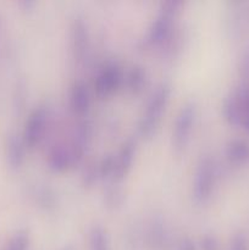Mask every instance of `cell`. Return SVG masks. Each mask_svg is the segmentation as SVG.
I'll return each instance as SVG.
<instances>
[{
  "label": "cell",
  "mask_w": 249,
  "mask_h": 250,
  "mask_svg": "<svg viewBox=\"0 0 249 250\" xmlns=\"http://www.w3.org/2000/svg\"><path fill=\"white\" fill-rule=\"evenodd\" d=\"M172 95V85L163 81L155 85L146 99L143 112L137 121V134L143 139H150L158 132Z\"/></svg>",
  "instance_id": "obj_1"
},
{
  "label": "cell",
  "mask_w": 249,
  "mask_h": 250,
  "mask_svg": "<svg viewBox=\"0 0 249 250\" xmlns=\"http://www.w3.org/2000/svg\"><path fill=\"white\" fill-rule=\"evenodd\" d=\"M183 2L180 0L163 1L151 20L142 39V48L159 49L177 29V21L182 11Z\"/></svg>",
  "instance_id": "obj_2"
},
{
  "label": "cell",
  "mask_w": 249,
  "mask_h": 250,
  "mask_svg": "<svg viewBox=\"0 0 249 250\" xmlns=\"http://www.w3.org/2000/svg\"><path fill=\"white\" fill-rule=\"evenodd\" d=\"M197 119L198 105L194 100H188L181 105L171 131V146L177 154L185 151L189 144Z\"/></svg>",
  "instance_id": "obj_3"
},
{
  "label": "cell",
  "mask_w": 249,
  "mask_h": 250,
  "mask_svg": "<svg viewBox=\"0 0 249 250\" xmlns=\"http://www.w3.org/2000/svg\"><path fill=\"white\" fill-rule=\"evenodd\" d=\"M216 186V165L211 156L204 155L198 160L192 178L190 194L197 204L210 200Z\"/></svg>",
  "instance_id": "obj_4"
},
{
  "label": "cell",
  "mask_w": 249,
  "mask_h": 250,
  "mask_svg": "<svg viewBox=\"0 0 249 250\" xmlns=\"http://www.w3.org/2000/svg\"><path fill=\"white\" fill-rule=\"evenodd\" d=\"M50 107L46 104H38L29 111L21 133L27 148L34 149L42 143L50 125Z\"/></svg>",
  "instance_id": "obj_5"
},
{
  "label": "cell",
  "mask_w": 249,
  "mask_h": 250,
  "mask_svg": "<svg viewBox=\"0 0 249 250\" xmlns=\"http://www.w3.org/2000/svg\"><path fill=\"white\" fill-rule=\"evenodd\" d=\"M124 72L119 61L109 60L98 68L93 78L92 89L98 98H109L124 84Z\"/></svg>",
  "instance_id": "obj_6"
},
{
  "label": "cell",
  "mask_w": 249,
  "mask_h": 250,
  "mask_svg": "<svg viewBox=\"0 0 249 250\" xmlns=\"http://www.w3.org/2000/svg\"><path fill=\"white\" fill-rule=\"evenodd\" d=\"M93 134H94L93 122L87 116L78 117L77 122H76L72 132H71L70 139L67 142L71 151H72L75 166L80 165L84 161L85 155H87L90 144H92Z\"/></svg>",
  "instance_id": "obj_7"
},
{
  "label": "cell",
  "mask_w": 249,
  "mask_h": 250,
  "mask_svg": "<svg viewBox=\"0 0 249 250\" xmlns=\"http://www.w3.org/2000/svg\"><path fill=\"white\" fill-rule=\"evenodd\" d=\"M68 37L73 59L83 61L90 48V32L87 20L82 15H75L72 17L68 27Z\"/></svg>",
  "instance_id": "obj_8"
},
{
  "label": "cell",
  "mask_w": 249,
  "mask_h": 250,
  "mask_svg": "<svg viewBox=\"0 0 249 250\" xmlns=\"http://www.w3.org/2000/svg\"><path fill=\"white\" fill-rule=\"evenodd\" d=\"M137 151V141L133 137H128L121 143L120 148L114 154L115 165H114V175H112L111 182H119L124 181L129 173V171L133 167V164L136 161Z\"/></svg>",
  "instance_id": "obj_9"
},
{
  "label": "cell",
  "mask_w": 249,
  "mask_h": 250,
  "mask_svg": "<svg viewBox=\"0 0 249 250\" xmlns=\"http://www.w3.org/2000/svg\"><path fill=\"white\" fill-rule=\"evenodd\" d=\"M68 107L77 117L87 116L92 107V89L87 82L77 80L71 84L68 90Z\"/></svg>",
  "instance_id": "obj_10"
},
{
  "label": "cell",
  "mask_w": 249,
  "mask_h": 250,
  "mask_svg": "<svg viewBox=\"0 0 249 250\" xmlns=\"http://www.w3.org/2000/svg\"><path fill=\"white\" fill-rule=\"evenodd\" d=\"M46 164L48 167L56 173H63L75 167L72 151L67 142H58L49 149Z\"/></svg>",
  "instance_id": "obj_11"
},
{
  "label": "cell",
  "mask_w": 249,
  "mask_h": 250,
  "mask_svg": "<svg viewBox=\"0 0 249 250\" xmlns=\"http://www.w3.org/2000/svg\"><path fill=\"white\" fill-rule=\"evenodd\" d=\"M28 150L22 134L17 132H10L5 139V158L6 163L12 170H19L26 160V153Z\"/></svg>",
  "instance_id": "obj_12"
},
{
  "label": "cell",
  "mask_w": 249,
  "mask_h": 250,
  "mask_svg": "<svg viewBox=\"0 0 249 250\" xmlns=\"http://www.w3.org/2000/svg\"><path fill=\"white\" fill-rule=\"evenodd\" d=\"M124 84L127 92L133 95H138L148 87L149 75L145 67L142 65L134 63L129 67V70L124 73Z\"/></svg>",
  "instance_id": "obj_13"
},
{
  "label": "cell",
  "mask_w": 249,
  "mask_h": 250,
  "mask_svg": "<svg viewBox=\"0 0 249 250\" xmlns=\"http://www.w3.org/2000/svg\"><path fill=\"white\" fill-rule=\"evenodd\" d=\"M103 204L109 210H117L124 207L127 199V193L119 182H111L103 192Z\"/></svg>",
  "instance_id": "obj_14"
},
{
  "label": "cell",
  "mask_w": 249,
  "mask_h": 250,
  "mask_svg": "<svg viewBox=\"0 0 249 250\" xmlns=\"http://www.w3.org/2000/svg\"><path fill=\"white\" fill-rule=\"evenodd\" d=\"M34 203L44 210H51L58 204V195L48 185H36L32 192Z\"/></svg>",
  "instance_id": "obj_15"
},
{
  "label": "cell",
  "mask_w": 249,
  "mask_h": 250,
  "mask_svg": "<svg viewBox=\"0 0 249 250\" xmlns=\"http://www.w3.org/2000/svg\"><path fill=\"white\" fill-rule=\"evenodd\" d=\"M88 250H111L109 233L100 224H94L88 231Z\"/></svg>",
  "instance_id": "obj_16"
},
{
  "label": "cell",
  "mask_w": 249,
  "mask_h": 250,
  "mask_svg": "<svg viewBox=\"0 0 249 250\" xmlns=\"http://www.w3.org/2000/svg\"><path fill=\"white\" fill-rule=\"evenodd\" d=\"M100 180L99 167H98V160H90L84 163L82 170H81L80 181L81 185L84 188H92L98 181Z\"/></svg>",
  "instance_id": "obj_17"
},
{
  "label": "cell",
  "mask_w": 249,
  "mask_h": 250,
  "mask_svg": "<svg viewBox=\"0 0 249 250\" xmlns=\"http://www.w3.org/2000/svg\"><path fill=\"white\" fill-rule=\"evenodd\" d=\"M31 246V234L28 229H19L12 234L4 250H28Z\"/></svg>",
  "instance_id": "obj_18"
},
{
  "label": "cell",
  "mask_w": 249,
  "mask_h": 250,
  "mask_svg": "<svg viewBox=\"0 0 249 250\" xmlns=\"http://www.w3.org/2000/svg\"><path fill=\"white\" fill-rule=\"evenodd\" d=\"M115 159L114 153L104 154L100 159H98V167H99V176L102 181H111L114 175Z\"/></svg>",
  "instance_id": "obj_19"
},
{
  "label": "cell",
  "mask_w": 249,
  "mask_h": 250,
  "mask_svg": "<svg viewBox=\"0 0 249 250\" xmlns=\"http://www.w3.org/2000/svg\"><path fill=\"white\" fill-rule=\"evenodd\" d=\"M198 248L200 250H220V244L215 236L204 234L198 242Z\"/></svg>",
  "instance_id": "obj_20"
},
{
  "label": "cell",
  "mask_w": 249,
  "mask_h": 250,
  "mask_svg": "<svg viewBox=\"0 0 249 250\" xmlns=\"http://www.w3.org/2000/svg\"><path fill=\"white\" fill-rule=\"evenodd\" d=\"M198 243H195L192 238L189 237H185L181 238L180 241L176 243V250H198Z\"/></svg>",
  "instance_id": "obj_21"
},
{
  "label": "cell",
  "mask_w": 249,
  "mask_h": 250,
  "mask_svg": "<svg viewBox=\"0 0 249 250\" xmlns=\"http://www.w3.org/2000/svg\"><path fill=\"white\" fill-rule=\"evenodd\" d=\"M21 4L23 5L24 9H31L32 6H34V5H36V2L31 1V0H23V1H22Z\"/></svg>",
  "instance_id": "obj_22"
},
{
  "label": "cell",
  "mask_w": 249,
  "mask_h": 250,
  "mask_svg": "<svg viewBox=\"0 0 249 250\" xmlns=\"http://www.w3.org/2000/svg\"><path fill=\"white\" fill-rule=\"evenodd\" d=\"M62 250H73V248H72V247H65V248H63Z\"/></svg>",
  "instance_id": "obj_23"
},
{
  "label": "cell",
  "mask_w": 249,
  "mask_h": 250,
  "mask_svg": "<svg viewBox=\"0 0 249 250\" xmlns=\"http://www.w3.org/2000/svg\"><path fill=\"white\" fill-rule=\"evenodd\" d=\"M0 22H1V17H0Z\"/></svg>",
  "instance_id": "obj_24"
}]
</instances>
